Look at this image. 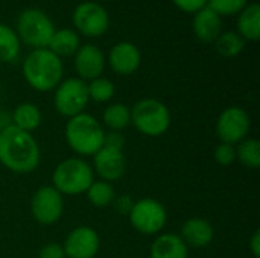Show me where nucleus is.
<instances>
[{"label": "nucleus", "instance_id": "16", "mask_svg": "<svg viewBox=\"0 0 260 258\" xmlns=\"http://www.w3.org/2000/svg\"><path fill=\"white\" fill-rule=\"evenodd\" d=\"M193 35L204 44H213L216 38L224 32L222 17L213 12L209 6L203 8L197 14H193L192 20Z\"/></svg>", "mask_w": 260, "mask_h": 258}, {"label": "nucleus", "instance_id": "27", "mask_svg": "<svg viewBox=\"0 0 260 258\" xmlns=\"http://www.w3.org/2000/svg\"><path fill=\"white\" fill-rule=\"evenodd\" d=\"M88 97L96 103H107L116 94V85L111 79L105 76H99L90 82H87Z\"/></svg>", "mask_w": 260, "mask_h": 258}, {"label": "nucleus", "instance_id": "19", "mask_svg": "<svg viewBox=\"0 0 260 258\" xmlns=\"http://www.w3.org/2000/svg\"><path fill=\"white\" fill-rule=\"evenodd\" d=\"M238 33L247 41H257L260 38V5L257 2H250L238 14Z\"/></svg>", "mask_w": 260, "mask_h": 258}, {"label": "nucleus", "instance_id": "31", "mask_svg": "<svg viewBox=\"0 0 260 258\" xmlns=\"http://www.w3.org/2000/svg\"><path fill=\"white\" fill-rule=\"evenodd\" d=\"M125 137L120 131H108L105 132V137H104V146L107 148H113V149H119V151H123L125 148Z\"/></svg>", "mask_w": 260, "mask_h": 258}, {"label": "nucleus", "instance_id": "29", "mask_svg": "<svg viewBox=\"0 0 260 258\" xmlns=\"http://www.w3.org/2000/svg\"><path fill=\"white\" fill-rule=\"evenodd\" d=\"M213 157L219 166H230L236 161V148L233 144L219 141V144L215 149Z\"/></svg>", "mask_w": 260, "mask_h": 258}, {"label": "nucleus", "instance_id": "3", "mask_svg": "<svg viewBox=\"0 0 260 258\" xmlns=\"http://www.w3.org/2000/svg\"><path fill=\"white\" fill-rule=\"evenodd\" d=\"M64 134L69 148L81 158L93 157L104 146L105 129L96 117L87 113L69 119Z\"/></svg>", "mask_w": 260, "mask_h": 258}, {"label": "nucleus", "instance_id": "2", "mask_svg": "<svg viewBox=\"0 0 260 258\" xmlns=\"http://www.w3.org/2000/svg\"><path fill=\"white\" fill-rule=\"evenodd\" d=\"M21 75L32 90L38 93L53 91L64 79L62 59L47 47L34 49L23 59Z\"/></svg>", "mask_w": 260, "mask_h": 258}, {"label": "nucleus", "instance_id": "7", "mask_svg": "<svg viewBox=\"0 0 260 258\" xmlns=\"http://www.w3.org/2000/svg\"><path fill=\"white\" fill-rule=\"evenodd\" d=\"M53 91V105L59 116L72 119L85 113V108L90 102L85 81L76 76L67 78L62 79Z\"/></svg>", "mask_w": 260, "mask_h": 258}, {"label": "nucleus", "instance_id": "22", "mask_svg": "<svg viewBox=\"0 0 260 258\" xmlns=\"http://www.w3.org/2000/svg\"><path fill=\"white\" fill-rule=\"evenodd\" d=\"M102 122L110 131L122 132L131 125V108L120 102L110 103L102 113Z\"/></svg>", "mask_w": 260, "mask_h": 258}, {"label": "nucleus", "instance_id": "20", "mask_svg": "<svg viewBox=\"0 0 260 258\" xmlns=\"http://www.w3.org/2000/svg\"><path fill=\"white\" fill-rule=\"evenodd\" d=\"M81 47V36L73 27L55 29L47 49L53 52L61 59L66 56H73L76 50Z\"/></svg>", "mask_w": 260, "mask_h": 258}, {"label": "nucleus", "instance_id": "35", "mask_svg": "<svg viewBox=\"0 0 260 258\" xmlns=\"http://www.w3.org/2000/svg\"><path fill=\"white\" fill-rule=\"evenodd\" d=\"M9 125H11V114L8 116V114H5V113L0 111V131H3Z\"/></svg>", "mask_w": 260, "mask_h": 258}, {"label": "nucleus", "instance_id": "12", "mask_svg": "<svg viewBox=\"0 0 260 258\" xmlns=\"http://www.w3.org/2000/svg\"><path fill=\"white\" fill-rule=\"evenodd\" d=\"M105 67L107 56L96 44H81V47L73 55V68L76 71V78L85 82L102 76Z\"/></svg>", "mask_w": 260, "mask_h": 258}, {"label": "nucleus", "instance_id": "21", "mask_svg": "<svg viewBox=\"0 0 260 258\" xmlns=\"http://www.w3.org/2000/svg\"><path fill=\"white\" fill-rule=\"evenodd\" d=\"M41 119L43 116H41L40 108L30 102H23L17 105L15 109L11 113V125L30 134L40 128Z\"/></svg>", "mask_w": 260, "mask_h": 258}, {"label": "nucleus", "instance_id": "30", "mask_svg": "<svg viewBox=\"0 0 260 258\" xmlns=\"http://www.w3.org/2000/svg\"><path fill=\"white\" fill-rule=\"evenodd\" d=\"M171 2L181 12H186V14H192L193 15L198 11H201L203 8H206L209 0H171Z\"/></svg>", "mask_w": 260, "mask_h": 258}, {"label": "nucleus", "instance_id": "33", "mask_svg": "<svg viewBox=\"0 0 260 258\" xmlns=\"http://www.w3.org/2000/svg\"><path fill=\"white\" fill-rule=\"evenodd\" d=\"M113 205L116 207V210L120 214H129V211H131V208L134 205V201L128 195H122V196H116Z\"/></svg>", "mask_w": 260, "mask_h": 258}, {"label": "nucleus", "instance_id": "14", "mask_svg": "<svg viewBox=\"0 0 260 258\" xmlns=\"http://www.w3.org/2000/svg\"><path fill=\"white\" fill-rule=\"evenodd\" d=\"M93 172L102 181L114 182L126 173V157L123 151L102 146L93 155Z\"/></svg>", "mask_w": 260, "mask_h": 258}, {"label": "nucleus", "instance_id": "10", "mask_svg": "<svg viewBox=\"0 0 260 258\" xmlns=\"http://www.w3.org/2000/svg\"><path fill=\"white\" fill-rule=\"evenodd\" d=\"M251 119L242 106H229L221 111L216 120V135L219 141L236 146L248 137Z\"/></svg>", "mask_w": 260, "mask_h": 258}, {"label": "nucleus", "instance_id": "34", "mask_svg": "<svg viewBox=\"0 0 260 258\" xmlns=\"http://www.w3.org/2000/svg\"><path fill=\"white\" fill-rule=\"evenodd\" d=\"M250 252L254 258H260V231L256 230L253 233V236L250 237V243H248Z\"/></svg>", "mask_w": 260, "mask_h": 258}, {"label": "nucleus", "instance_id": "26", "mask_svg": "<svg viewBox=\"0 0 260 258\" xmlns=\"http://www.w3.org/2000/svg\"><path fill=\"white\" fill-rule=\"evenodd\" d=\"M235 148H236V160L242 166L248 169L260 167V141L257 138L247 137Z\"/></svg>", "mask_w": 260, "mask_h": 258}, {"label": "nucleus", "instance_id": "11", "mask_svg": "<svg viewBox=\"0 0 260 258\" xmlns=\"http://www.w3.org/2000/svg\"><path fill=\"white\" fill-rule=\"evenodd\" d=\"M30 213L40 225H55L64 213V196L53 186H43L32 195Z\"/></svg>", "mask_w": 260, "mask_h": 258}, {"label": "nucleus", "instance_id": "32", "mask_svg": "<svg viewBox=\"0 0 260 258\" xmlns=\"http://www.w3.org/2000/svg\"><path fill=\"white\" fill-rule=\"evenodd\" d=\"M38 258H67L66 257V252H64V248L61 243H56V242H52V243H47L44 245L40 252H38Z\"/></svg>", "mask_w": 260, "mask_h": 258}, {"label": "nucleus", "instance_id": "25", "mask_svg": "<svg viewBox=\"0 0 260 258\" xmlns=\"http://www.w3.org/2000/svg\"><path fill=\"white\" fill-rule=\"evenodd\" d=\"M88 202L96 207V208H105L113 205L114 199H116V190L113 187L111 182L107 181H93L91 186L87 189L85 192Z\"/></svg>", "mask_w": 260, "mask_h": 258}, {"label": "nucleus", "instance_id": "18", "mask_svg": "<svg viewBox=\"0 0 260 258\" xmlns=\"http://www.w3.org/2000/svg\"><path fill=\"white\" fill-rule=\"evenodd\" d=\"M151 258H187L189 248L178 234L163 233L155 237L149 249Z\"/></svg>", "mask_w": 260, "mask_h": 258}, {"label": "nucleus", "instance_id": "5", "mask_svg": "<svg viewBox=\"0 0 260 258\" xmlns=\"http://www.w3.org/2000/svg\"><path fill=\"white\" fill-rule=\"evenodd\" d=\"M131 125L148 137H160L171 126V111L158 99L143 97L131 108Z\"/></svg>", "mask_w": 260, "mask_h": 258}, {"label": "nucleus", "instance_id": "28", "mask_svg": "<svg viewBox=\"0 0 260 258\" xmlns=\"http://www.w3.org/2000/svg\"><path fill=\"white\" fill-rule=\"evenodd\" d=\"M248 3L250 0H209L207 6L219 17H232L238 15Z\"/></svg>", "mask_w": 260, "mask_h": 258}, {"label": "nucleus", "instance_id": "15", "mask_svg": "<svg viewBox=\"0 0 260 258\" xmlns=\"http://www.w3.org/2000/svg\"><path fill=\"white\" fill-rule=\"evenodd\" d=\"M107 64L116 75L129 76L139 70L142 64V52L131 41H119L110 49Z\"/></svg>", "mask_w": 260, "mask_h": 258}, {"label": "nucleus", "instance_id": "8", "mask_svg": "<svg viewBox=\"0 0 260 258\" xmlns=\"http://www.w3.org/2000/svg\"><path fill=\"white\" fill-rule=\"evenodd\" d=\"M133 228L143 236H158L168 222V211L165 205L152 198L134 201L128 214Z\"/></svg>", "mask_w": 260, "mask_h": 258}, {"label": "nucleus", "instance_id": "17", "mask_svg": "<svg viewBox=\"0 0 260 258\" xmlns=\"http://www.w3.org/2000/svg\"><path fill=\"white\" fill-rule=\"evenodd\" d=\"M178 236L187 248H206L215 237V228L204 217H192L183 224Z\"/></svg>", "mask_w": 260, "mask_h": 258}, {"label": "nucleus", "instance_id": "9", "mask_svg": "<svg viewBox=\"0 0 260 258\" xmlns=\"http://www.w3.org/2000/svg\"><path fill=\"white\" fill-rule=\"evenodd\" d=\"M73 29L87 38H99L110 27L108 11L94 0H85L75 6L72 12Z\"/></svg>", "mask_w": 260, "mask_h": 258}, {"label": "nucleus", "instance_id": "24", "mask_svg": "<svg viewBox=\"0 0 260 258\" xmlns=\"http://www.w3.org/2000/svg\"><path fill=\"white\" fill-rule=\"evenodd\" d=\"M216 52L224 58H236L245 49V40L236 30H224L213 43Z\"/></svg>", "mask_w": 260, "mask_h": 258}, {"label": "nucleus", "instance_id": "1", "mask_svg": "<svg viewBox=\"0 0 260 258\" xmlns=\"http://www.w3.org/2000/svg\"><path fill=\"white\" fill-rule=\"evenodd\" d=\"M41 152L30 132L21 131L12 125L0 131V164L9 172L26 175L40 164Z\"/></svg>", "mask_w": 260, "mask_h": 258}, {"label": "nucleus", "instance_id": "23", "mask_svg": "<svg viewBox=\"0 0 260 258\" xmlns=\"http://www.w3.org/2000/svg\"><path fill=\"white\" fill-rule=\"evenodd\" d=\"M21 50V43L14 27L0 23V62H14Z\"/></svg>", "mask_w": 260, "mask_h": 258}, {"label": "nucleus", "instance_id": "13", "mask_svg": "<svg viewBox=\"0 0 260 258\" xmlns=\"http://www.w3.org/2000/svg\"><path fill=\"white\" fill-rule=\"evenodd\" d=\"M62 248L67 258H94L101 248V239L96 230L82 225L67 234Z\"/></svg>", "mask_w": 260, "mask_h": 258}, {"label": "nucleus", "instance_id": "36", "mask_svg": "<svg viewBox=\"0 0 260 258\" xmlns=\"http://www.w3.org/2000/svg\"><path fill=\"white\" fill-rule=\"evenodd\" d=\"M102 2H111V0H102Z\"/></svg>", "mask_w": 260, "mask_h": 258}, {"label": "nucleus", "instance_id": "4", "mask_svg": "<svg viewBox=\"0 0 260 258\" xmlns=\"http://www.w3.org/2000/svg\"><path fill=\"white\" fill-rule=\"evenodd\" d=\"M94 181L91 164L81 157L62 160L52 173V186L62 196H76L87 192Z\"/></svg>", "mask_w": 260, "mask_h": 258}, {"label": "nucleus", "instance_id": "6", "mask_svg": "<svg viewBox=\"0 0 260 258\" xmlns=\"http://www.w3.org/2000/svg\"><path fill=\"white\" fill-rule=\"evenodd\" d=\"M15 32L21 44L29 46L32 50L44 49L49 46V41L55 32V26L44 11L38 8H27L20 12Z\"/></svg>", "mask_w": 260, "mask_h": 258}]
</instances>
